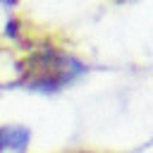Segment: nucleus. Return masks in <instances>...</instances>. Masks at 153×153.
<instances>
[{
	"instance_id": "f257e3e1",
	"label": "nucleus",
	"mask_w": 153,
	"mask_h": 153,
	"mask_svg": "<svg viewBox=\"0 0 153 153\" xmlns=\"http://www.w3.org/2000/svg\"><path fill=\"white\" fill-rule=\"evenodd\" d=\"M10 136H12V131H10V129H0V151H5L7 146H12Z\"/></svg>"
}]
</instances>
